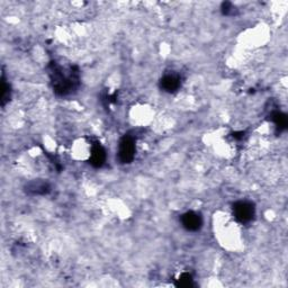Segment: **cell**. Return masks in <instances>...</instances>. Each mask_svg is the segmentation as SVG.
Returning <instances> with one entry per match:
<instances>
[{
  "mask_svg": "<svg viewBox=\"0 0 288 288\" xmlns=\"http://www.w3.org/2000/svg\"><path fill=\"white\" fill-rule=\"evenodd\" d=\"M106 161V151L100 144L94 143L92 148V153H90V164L94 168H100Z\"/></svg>",
  "mask_w": 288,
  "mask_h": 288,
  "instance_id": "6",
  "label": "cell"
},
{
  "mask_svg": "<svg viewBox=\"0 0 288 288\" xmlns=\"http://www.w3.org/2000/svg\"><path fill=\"white\" fill-rule=\"evenodd\" d=\"M50 189L51 187L48 182H43V180H34V182L27 184L26 186V192L32 195H45L50 192Z\"/></svg>",
  "mask_w": 288,
  "mask_h": 288,
  "instance_id": "7",
  "label": "cell"
},
{
  "mask_svg": "<svg viewBox=\"0 0 288 288\" xmlns=\"http://www.w3.org/2000/svg\"><path fill=\"white\" fill-rule=\"evenodd\" d=\"M180 84H182V80H180V76L178 74H169L164 76V78L160 81L161 88L166 92H174L180 88Z\"/></svg>",
  "mask_w": 288,
  "mask_h": 288,
  "instance_id": "5",
  "label": "cell"
},
{
  "mask_svg": "<svg viewBox=\"0 0 288 288\" xmlns=\"http://www.w3.org/2000/svg\"><path fill=\"white\" fill-rule=\"evenodd\" d=\"M182 226L190 232H196L202 228V220L200 214L195 212H187L182 216Z\"/></svg>",
  "mask_w": 288,
  "mask_h": 288,
  "instance_id": "4",
  "label": "cell"
},
{
  "mask_svg": "<svg viewBox=\"0 0 288 288\" xmlns=\"http://www.w3.org/2000/svg\"><path fill=\"white\" fill-rule=\"evenodd\" d=\"M254 206L250 202H238L233 205V214L240 223H249L254 218Z\"/></svg>",
  "mask_w": 288,
  "mask_h": 288,
  "instance_id": "3",
  "label": "cell"
},
{
  "mask_svg": "<svg viewBox=\"0 0 288 288\" xmlns=\"http://www.w3.org/2000/svg\"><path fill=\"white\" fill-rule=\"evenodd\" d=\"M272 120L276 125L278 132H282L287 128V116L280 112H276L272 115Z\"/></svg>",
  "mask_w": 288,
  "mask_h": 288,
  "instance_id": "8",
  "label": "cell"
},
{
  "mask_svg": "<svg viewBox=\"0 0 288 288\" xmlns=\"http://www.w3.org/2000/svg\"><path fill=\"white\" fill-rule=\"evenodd\" d=\"M50 78L54 92L61 96L71 94L79 86V71L76 66L64 68L53 62L50 66Z\"/></svg>",
  "mask_w": 288,
  "mask_h": 288,
  "instance_id": "1",
  "label": "cell"
},
{
  "mask_svg": "<svg viewBox=\"0 0 288 288\" xmlns=\"http://www.w3.org/2000/svg\"><path fill=\"white\" fill-rule=\"evenodd\" d=\"M233 4H231V2H223V4H222V12H223V14L224 15H232L233 14Z\"/></svg>",
  "mask_w": 288,
  "mask_h": 288,
  "instance_id": "10",
  "label": "cell"
},
{
  "mask_svg": "<svg viewBox=\"0 0 288 288\" xmlns=\"http://www.w3.org/2000/svg\"><path fill=\"white\" fill-rule=\"evenodd\" d=\"M192 285V277L188 272H184L180 274V277L177 279V286L180 287H189Z\"/></svg>",
  "mask_w": 288,
  "mask_h": 288,
  "instance_id": "9",
  "label": "cell"
},
{
  "mask_svg": "<svg viewBox=\"0 0 288 288\" xmlns=\"http://www.w3.org/2000/svg\"><path fill=\"white\" fill-rule=\"evenodd\" d=\"M135 156V142L130 135L120 140L118 146V159L122 164H130Z\"/></svg>",
  "mask_w": 288,
  "mask_h": 288,
  "instance_id": "2",
  "label": "cell"
}]
</instances>
